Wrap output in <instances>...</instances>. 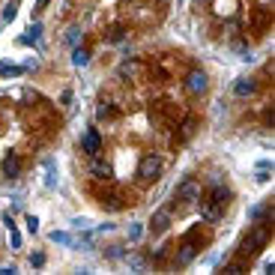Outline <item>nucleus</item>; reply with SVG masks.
Segmentation results:
<instances>
[{
	"instance_id": "obj_1",
	"label": "nucleus",
	"mask_w": 275,
	"mask_h": 275,
	"mask_svg": "<svg viewBox=\"0 0 275 275\" xmlns=\"http://www.w3.org/2000/svg\"><path fill=\"white\" fill-rule=\"evenodd\" d=\"M267 240H270V225H267V222H261V225L252 231V237L243 243V249H240V258H249V255H255L261 246H267Z\"/></svg>"
},
{
	"instance_id": "obj_2",
	"label": "nucleus",
	"mask_w": 275,
	"mask_h": 275,
	"mask_svg": "<svg viewBox=\"0 0 275 275\" xmlns=\"http://www.w3.org/2000/svg\"><path fill=\"white\" fill-rule=\"evenodd\" d=\"M159 174H162V159L153 156V153H147V156L141 159V165H138V177L150 183V180H156Z\"/></svg>"
},
{
	"instance_id": "obj_3",
	"label": "nucleus",
	"mask_w": 275,
	"mask_h": 275,
	"mask_svg": "<svg viewBox=\"0 0 275 275\" xmlns=\"http://www.w3.org/2000/svg\"><path fill=\"white\" fill-rule=\"evenodd\" d=\"M177 198H180V201H186V204L201 201V183H198L195 177H186V180L177 186Z\"/></svg>"
},
{
	"instance_id": "obj_4",
	"label": "nucleus",
	"mask_w": 275,
	"mask_h": 275,
	"mask_svg": "<svg viewBox=\"0 0 275 275\" xmlns=\"http://www.w3.org/2000/svg\"><path fill=\"white\" fill-rule=\"evenodd\" d=\"M207 87H210V81H207V75H204L201 69H192V72L186 75V90H189L192 96H201V93H207Z\"/></svg>"
},
{
	"instance_id": "obj_5",
	"label": "nucleus",
	"mask_w": 275,
	"mask_h": 275,
	"mask_svg": "<svg viewBox=\"0 0 275 275\" xmlns=\"http://www.w3.org/2000/svg\"><path fill=\"white\" fill-rule=\"evenodd\" d=\"M81 150H84L87 156H99V153H102V138H99L96 129H87V132H84V138H81Z\"/></svg>"
},
{
	"instance_id": "obj_6",
	"label": "nucleus",
	"mask_w": 275,
	"mask_h": 275,
	"mask_svg": "<svg viewBox=\"0 0 275 275\" xmlns=\"http://www.w3.org/2000/svg\"><path fill=\"white\" fill-rule=\"evenodd\" d=\"M222 213H225L222 204H216L213 198H201V219H204V222H219Z\"/></svg>"
},
{
	"instance_id": "obj_7",
	"label": "nucleus",
	"mask_w": 275,
	"mask_h": 275,
	"mask_svg": "<svg viewBox=\"0 0 275 275\" xmlns=\"http://www.w3.org/2000/svg\"><path fill=\"white\" fill-rule=\"evenodd\" d=\"M195 255H198V246L186 240V243L180 246V252H177V267H189V264L195 261Z\"/></svg>"
},
{
	"instance_id": "obj_8",
	"label": "nucleus",
	"mask_w": 275,
	"mask_h": 275,
	"mask_svg": "<svg viewBox=\"0 0 275 275\" xmlns=\"http://www.w3.org/2000/svg\"><path fill=\"white\" fill-rule=\"evenodd\" d=\"M255 90H258V81H255V78H240V81L234 84V93H237L240 99H246V96H255Z\"/></svg>"
},
{
	"instance_id": "obj_9",
	"label": "nucleus",
	"mask_w": 275,
	"mask_h": 275,
	"mask_svg": "<svg viewBox=\"0 0 275 275\" xmlns=\"http://www.w3.org/2000/svg\"><path fill=\"white\" fill-rule=\"evenodd\" d=\"M90 159H93V162H90V174H93L96 180H108V177H111V165L102 162L99 156H90Z\"/></svg>"
},
{
	"instance_id": "obj_10",
	"label": "nucleus",
	"mask_w": 275,
	"mask_h": 275,
	"mask_svg": "<svg viewBox=\"0 0 275 275\" xmlns=\"http://www.w3.org/2000/svg\"><path fill=\"white\" fill-rule=\"evenodd\" d=\"M168 225H171V210L165 207V210H159V213L153 216V225H150V228H153V234H165Z\"/></svg>"
},
{
	"instance_id": "obj_11",
	"label": "nucleus",
	"mask_w": 275,
	"mask_h": 275,
	"mask_svg": "<svg viewBox=\"0 0 275 275\" xmlns=\"http://www.w3.org/2000/svg\"><path fill=\"white\" fill-rule=\"evenodd\" d=\"M3 174H6L9 180H15V177L21 174V159H18L15 153H9V156L3 159Z\"/></svg>"
},
{
	"instance_id": "obj_12",
	"label": "nucleus",
	"mask_w": 275,
	"mask_h": 275,
	"mask_svg": "<svg viewBox=\"0 0 275 275\" xmlns=\"http://www.w3.org/2000/svg\"><path fill=\"white\" fill-rule=\"evenodd\" d=\"M72 63H75L78 69H81V66H87V63H90V51L75 45V48H72Z\"/></svg>"
},
{
	"instance_id": "obj_13",
	"label": "nucleus",
	"mask_w": 275,
	"mask_h": 275,
	"mask_svg": "<svg viewBox=\"0 0 275 275\" xmlns=\"http://www.w3.org/2000/svg\"><path fill=\"white\" fill-rule=\"evenodd\" d=\"M39 36H42V24H33V27H30L18 42H21V45H30V42H39Z\"/></svg>"
},
{
	"instance_id": "obj_14",
	"label": "nucleus",
	"mask_w": 275,
	"mask_h": 275,
	"mask_svg": "<svg viewBox=\"0 0 275 275\" xmlns=\"http://www.w3.org/2000/svg\"><path fill=\"white\" fill-rule=\"evenodd\" d=\"M51 243H54V246H72V234H66V231H54V234H51Z\"/></svg>"
},
{
	"instance_id": "obj_15",
	"label": "nucleus",
	"mask_w": 275,
	"mask_h": 275,
	"mask_svg": "<svg viewBox=\"0 0 275 275\" xmlns=\"http://www.w3.org/2000/svg\"><path fill=\"white\" fill-rule=\"evenodd\" d=\"M66 42H69V45H72V48H75V45H78V42H81V27H78V24H75V27H69V30H66Z\"/></svg>"
},
{
	"instance_id": "obj_16",
	"label": "nucleus",
	"mask_w": 275,
	"mask_h": 275,
	"mask_svg": "<svg viewBox=\"0 0 275 275\" xmlns=\"http://www.w3.org/2000/svg\"><path fill=\"white\" fill-rule=\"evenodd\" d=\"M0 75L3 78H18V75H24V66H0Z\"/></svg>"
},
{
	"instance_id": "obj_17",
	"label": "nucleus",
	"mask_w": 275,
	"mask_h": 275,
	"mask_svg": "<svg viewBox=\"0 0 275 275\" xmlns=\"http://www.w3.org/2000/svg\"><path fill=\"white\" fill-rule=\"evenodd\" d=\"M9 243H12V249H21V234L15 231V225L9 228Z\"/></svg>"
},
{
	"instance_id": "obj_18",
	"label": "nucleus",
	"mask_w": 275,
	"mask_h": 275,
	"mask_svg": "<svg viewBox=\"0 0 275 275\" xmlns=\"http://www.w3.org/2000/svg\"><path fill=\"white\" fill-rule=\"evenodd\" d=\"M135 72H138V63H123V66H120V75H123V78H126V75H135Z\"/></svg>"
},
{
	"instance_id": "obj_19",
	"label": "nucleus",
	"mask_w": 275,
	"mask_h": 275,
	"mask_svg": "<svg viewBox=\"0 0 275 275\" xmlns=\"http://www.w3.org/2000/svg\"><path fill=\"white\" fill-rule=\"evenodd\" d=\"M24 225H27V231H30V234H36V231H39V219H36V216H27V219H24Z\"/></svg>"
},
{
	"instance_id": "obj_20",
	"label": "nucleus",
	"mask_w": 275,
	"mask_h": 275,
	"mask_svg": "<svg viewBox=\"0 0 275 275\" xmlns=\"http://www.w3.org/2000/svg\"><path fill=\"white\" fill-rule=\"evenodd\" d=\"M30 267H45V255H42V252L30 255Z\"/></svg>"
},
{
	"instance_id": "obj_21",
	"label": "nucleus",
	"mask_w": 275,
	"mask_h": 275,
	"mask_svg": "<svg viewBox=\"0 0 275 275\" xmlns=\"http://www.w3.org/2000/svg\"><path fill=\"white\" fill-rule=\"evenodd\" d=\"M96 114H99V120H105V117H111V105H108V102H102Z\"/></svg>"
},
{
	"instance_id": "obj_22",
	"label": "nucleus",
	"mask_w": 275,
	"mask_h": 275,
	"mask_svg": "<svg viewBox=\"0 0 275 275\" xmlns=\"http://www.w3.org/2000/svg\"><path fill=\"white\" fill-rule=\"evenodd\" d=\"M141 234H144L141 225H132V228H129V240H141Z\"/></svg>"
},
{
	"instance_id": "obj_23",
	"label": "nucleus",
	"mask_w": 275,
	"mask_h": 275,
	"mask_svg": "<svg viewBox=\"0 0 275 275\" xmlns=\"http://www.w3.org/2000/svg\"><path fill=\"white\" fill-rule=\"evenodd\" d=\"M225 273H228V275H240V273H243V264L237 261V264H231V267H225Z\"/></svg>"
},
{
	"instance_id": "obj_24",
	"label": "nucleus",
	"mask_w": 275,
	"mask_h": 275,
	"mask_svg": "<svg viewBox=\"0 0 275 275\" xmlns=\"http://www.w3.org/2000/svg\"><path fill=\"white\" fill-rule=\"evenodd\" d=\"M15 18V3H9L6 9H3V21H12Z\"/></svg>"
},
{
	"instance_id": "obj_25",
	"label": "nucleus",
	"mask_w": 275,
	"mask_h": 275,
	"mask_svg": "<svg viewBox=\"0 0 275 275\" xmlns=\"http://www.w3.org/2000/svg\"><path fill=\"white\" fill-rule=\"evenodd\" d=\"M129 267H132L135 273H141V270H144V258H132V261H129Z\"/></svg>"
},
{
	"instance_id": "obj_26",
	"label": "nucleus",
	"mask_w": 275,
	"mask_h": 275,
	"mask_svg": "<svg viewBox=\"0 0 275 275\" xmlns=\"http://www.w3.org/2000/svg\"><path fill=\"white\" fill-rule=\"evenodd\" d=\"M264 213H267V207H264V204H258V207H255V210H252V213H249V216H252V219H261V216H264Z\"/></svg>"
},
{
	"instance_id": "obj_27",
	"label": "nucleus",
	"mask_w": 275,
	"mask_h": 275,
	"mask_svg": "<svg viewBox=\"0 0 275 275\" xmlns=\"http://www.w3.org/2000/svg\"><path fill=\"white\" fill-rule=\"evenodd\" d=\"M108 258H123V246H111V252H108Z\"/></svg>"
},
{
	"instance_id": "obj_28",
	"label": "nucleus",
	"mask_w": 275,
	"mask_h": 275,
	"mask_svg": "<svg viewBox=\"0 0 275 275\" xmlns=\"http://www.w3.org/2000/svg\"><path fill=\"white\" fill-rule=\"evenodd\" d=\"M15 273H18L15 267H0V275H15Z\"/></svg>"
},
{
	"instance_id": "obj_29",
	"label": "nucleus",
	"mask_w": 275,
	"mask_h": 275,
	"mask_svg": "<svg viewBox=\"0 0 275 275\" xmlns=\"http://www.w3.org/2000/svg\"><path fill=\"white\" fill-rule=\"evenodd\" d=\"M48 3H51V0H36V12H42V9H45Z\"/></svg>"
}]
</instances>
